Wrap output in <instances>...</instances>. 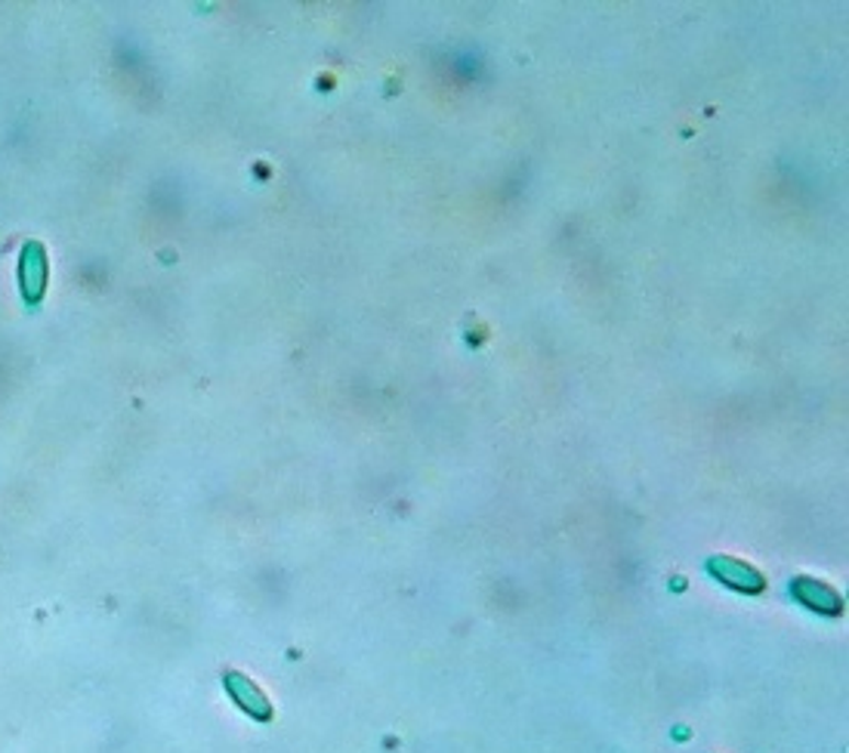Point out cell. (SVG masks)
<instances>
[{"mask_svg": "<svg viewBox=\"0 0 849 753\" xmlns=\"http://www.w3.org/2000/svg\"><path fill=\"white\" fill-rule=\"evenodd\" d=\"M19 290L25 303H41L47 290V251L41 241H29L19 256Z\"/></svg>", "mask_w": 849, "mask_h": 753, "instance_id": "6da1fadb", "label": "cell"}, {"mask_svg": "<svg viewBox=\"0 0 849 753\" xmlns=\"http://www.w3.org/2000/svg\"><path fill=\"white\" fill-rule=\"evenodd\" d=\"M708 571L714 574L716 581H723V584L729 586V590H738V593H763V586H767V578L760 574V571L748 566V562H742V559H735V556H711L708 559Z\"/></svg>", "mask_w": 849, "mask_h": 753, "instance_id": "7a4b0ae2", "label": "cell"}, {"mask_svg": "<svg viewBox=\"0 0 849 753\" xmlns=\"http://www.w3.org/2000/svg\"><path fill=\"white\" fill-rule=\"evenodd\" d=\"M226 692L233 695V701L248 714V717H253V720H260V722H269L272 720V704H269V698L260 692V686L250 680V676H245V673H238V670H229L226 676Z\"/></svg>", "mask_w": 849, "mask_h": 753, "instance_id": "3957f363", "label": "cell"}, {"mask_svg": "<svg viewBox=\"0 0 849 753\" xmlns=\"http://www.w3.org/2000/svg\"><path fill=\"white\" fill-rule=\"evenodd\" d=\"M791 596H794L803 608H813L818 615H840V612H844L840 593H837L834 586L816 581V578H794Z\"/></svg>", "mask_w": 849, "mask_h": 753, "instance_id": "277c9868", "label": "cell"}]
</instances>
